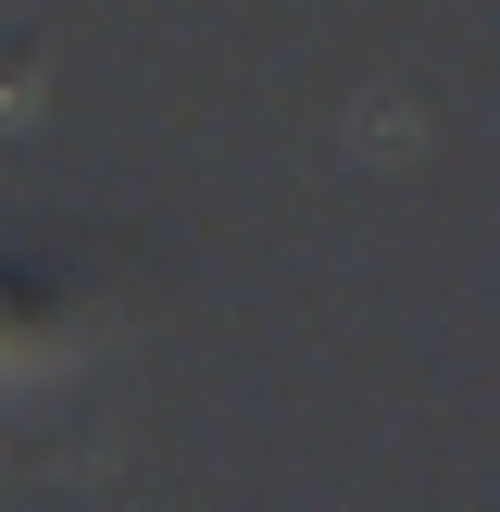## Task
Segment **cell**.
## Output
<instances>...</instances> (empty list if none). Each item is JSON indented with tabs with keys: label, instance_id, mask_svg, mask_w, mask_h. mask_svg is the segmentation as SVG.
<instances>
[{
	"label": "cell",
	"instance_id": "obj_1",
	"mask_svg": "<svg viewBox=\"0 0 500 512\" xmlns=\"http://www.w3.org/2000/svg\"><path fill=\"white\" fill-rule=\"evenodd\" d=\"M50 275L38 263H0V363H50V350H63V313H50Z\"/></svg>",
	"mask_w": 500,
	"mask_h": 512
}]
</instances>
